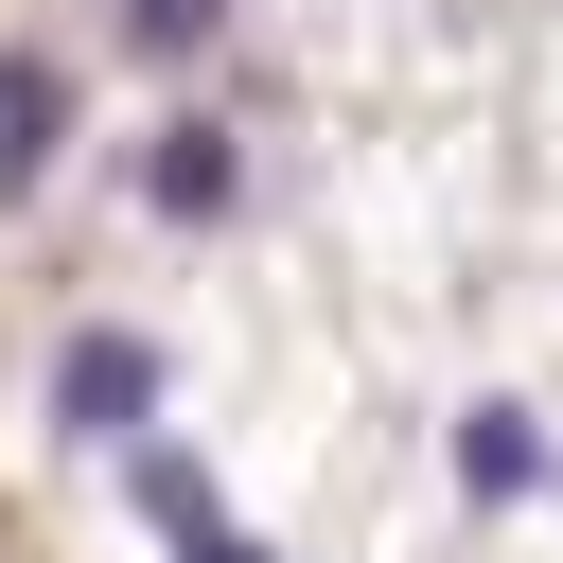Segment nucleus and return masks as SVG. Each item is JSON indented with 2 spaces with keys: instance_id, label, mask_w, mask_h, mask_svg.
<instances>
[{
  "instance_id": "nucleus-5",
  "label": "nucleus",
  "mask_w": 563,
  "mask_h": 563,
  "mask_svg": "<svg viewBox=\"0 0 563 563\" xmlns=\"http://www.w3.org/2000/svg\"><path fill=\"white\" fill-rule=\"evenodd\" d=\"M457 493H475V510L545 493V422H528V405H457Z\"/></svg>"
},
{
  "instance_id": "nucleus-6",
  "label": "nucleus",
  "mask_w": 563,
  "mask_h": 563,
  "mask_svg": "<svg viewBox=\"0 0 563 563\" xmlns=\"http://www.w3.org/2000/svg\"><path fill=\"white\" fill-rule=\"evenodd\" d=\"M123 35H141V53H211V35H229V0H123Z\"/></svg>"
},
{
  "instance_id": "nucleus-4",
  "label": "nucleus",
  "mask_w": 563,
  "mask_h": 563,
  "mask_svg": "<svg viewBox=\"0 0 563 563\" xmlns=\"http://www.w3.org/2000/svg\"><path fill=\"white\" fill-rule=\"evenodd\" d=\"M53 141H70V70L53 53H0V211L53 176Z\"/></svg>"
},
{
  "instance_id": "nucleus-3",
  "label": "nucleus",
  "mask_w": 563,
  "mask_h": 563,
  "mask_svg": "<svg viewBox=\"0 0 563 563\" xmlns=\"http://www.w3.org/2000/svg\"><path fill=\"white\" fill-rule=\"evenodd\" d=\"M229 194H246V141H229V123H158V141H141V211H176V229H211Z\"/></svg>"
},
{
  "instance_id": "nucleus-2",
  "label": "nucleus",
  "mask_w": 563,
  "mask_h": 563,
  "mask_svg": "<svg viewBox=\"0 0 563 563\" xmlns=\"http://www.w3.org/2000/svg\"><path fill=\"white\" fill-rule=\"evenodd\" d=\"M123 493L158 510V545H176V563H264V545L211 510V457H194V440H158V422H141V440H123Z\"/></svg>"
},
{
  "instance_id": "nucleus-1",
  "label": "nucleus",
  "mask_w": 563,
  "mask_h": 563,
  "mask_svg": "<svg viewBox=\"0 0 563 563\" xmlns=\"http://www.w3.org/2000/svg\"><path fill=\"white\" fill-rule=\"evenodd\" d=\"M176 405V352L158 334H123V317H88L70 352H53V440H88V457H123L141 422Z\"/></svg>"
}]
</instances>
